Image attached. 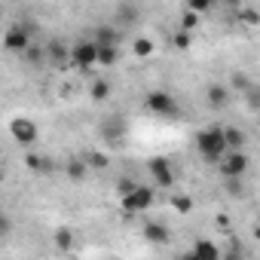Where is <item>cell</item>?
Segmentation results:
<instances>
[{
    "mask_svg": "<svg viewBox=\"0 0 260 260\" xmlns=\"http://www.w3.org/2000/svg\"><path fill=\"white\" fill-rule=\"evenodd\" d=\"M190 251H193L199 260H220V248H217L211 239H196Z\"/></svg>",
    "mask_w": 260,
    "mask_h": 260,
    "instance_id": "11",
    "label": "cell"
},
{
    "mask_svg": "<svg viewBox=\"0 0 260 260\" xmlns=\"http://www.w3.org/2000/svg\"><path fill=\"white\" fill-rule=\"evenodd\" d=\"M64 172H68V178H71V181H83V178L89 175V162H83V159H68Z\"/></svg>",
    "mask_w": 260,
    "mask_h": 260,
    "instance_id": "15",
    "label": "cell"
},
{
    "mask_svg": "<svg viewBox=\"0 0 260 260\" xmlns=\"http://www.w3.org/2000/svg\"><path fill=\"white\" fill-rule=\"evenodd\" d=\"M205 98H208V107L220 110V107H226V104H230V89H226V86H220V83H211V86H208V92H205Z\"/></svg>",
    "mask_w": 260,
    "mask_h": 260,
    "instance_id": "10",
    "label": "cell"
},
{
    "mask_svg": "<svg viewBox=\"0 0 260 260\" xmlns=\"http://www.w3.org/2000/svg\"><path fill=\"white\" fill-rule=\"evenodd\" d=\"M178 260H199V257H196V254H193V251H187V254H181V257H178Z\"/></svg>",
    "mask_w": 260,
    "mask_h": 260,
    "instance_id": "31",
    "label": "cell"
},
{
    "mask_svg": "<svg viewBox=\"0 0 260 260\" xmlns=\"http://www.w3.org/2000/svg\"><path fill=\"white\" fill-rule=\"evenodd\" d=\"M196 25H199V16H193V13H187V10H184L178 31H184V34H193V31H196Z\"/></svg>",
    "mask_w": 260,
    "mask_h": 260,
    "instance_id": "20",
    "label": "cell"
},
{
    "mask_svg": "<svg viewBox=\"0 0 260 260\" xmlns=\"http://www.w3.org/2000/svg\"><path fill=\"white\" fill-rule=\"evenodd\" d=\"M25 58H28V61H40V58H43V52H40V46H31V49L25 52Z\"/></svg>",
    "mask_w": 260,
    "mask_h": 260,
    "instance_id": "29",
    "label": "cell"
},
{
    "mask_svg": "<svg viewBox=\"0 0 260 260\" xmlns=\"http://www.w3.org/2000/svg\"><path fill=\"white\" fill-rule=\"evenodd\" d=\"M248 166H251L248 153H226V156L220 159V175H223L226 181H239V178H245Z\"/></svg>",
    "mask_w": 260,
    "mask_h": 260,
    "instance_id": "6",
    "label": "cell"
},
{
    "mask_svg": "<svg viewBox=\"0 0 260 260\" xmlns=\"http://www.w3.org/2000/svg\"><path fill=\"white\" fill-rule=\"evenodd\" d=\"M172 208H175L178 214H190V211L196 208V202H193V196H187V193H178V196H172Z\"/></svg>",
    "mask_w": 260,
    "mask_h": 260,
    "instance_id": "19",
    "label": "cell"
},
{
    "mask_svg": "<svg viewBox=\"0 0 260 260\" xmlns=\"http://www.w3.org/2000/svg\"><path fill=\"white\" fill-rule=\"evenodd\" d=\"M190 43H193V34L178 31V34L172 37V46H175V49H181V52H184V49H190Z\"/></svg>",
    "mask_w": 260,
    "mask_h": 260,
    "instance_id": "26",
    "label": "cell"
},
{
    "mask_svg": "<svg viewBox=\"0 0 260 260\" xmlns=\"http://www.w3.org/2000/svg\"><path fill=\"white\" fill-rule=\"evenodd\" d=\"M116 40H119V37H116V31H113L110 25H98V28H95V37H92L95 46H116Z\"/></svg>",
    "mask_w": 260,
    "mask_h": 260,
    "instance_id": "14",
    "label": "cell"
},
{
    "mask_svg": "<svg viewBox=\"0 0 260 260\" xmlns=\"http://www.w3.org/2000/svg\"><path fill=\"white\" fill-rule=\"evenodd\" d=\"M141 233H144V239H147V245H156V248H159V245H169V239H172V233H169V226H162L159 220H147Z\"/></svg>",
    "mask_w": 260,
    "mask_h": 260,
    "instance_id": "9",
    "label": "cell"
},
{
    "mask_svg": "<svg viewBox=\"0 0 260 260\" xmlns=\"http://www.w3.org/2000/svg\"><path fill=\"white\" fill-rule=\"evenodd\" d=\"M233 83H236V89H245V92L251 89V83H248V77H242V74H236V77H233Z\"/></svg>",
    "mask_w": 260,
    "mask_h": 260,
    "instance_id": "30",
    "label": "cell"
},
{
    "mask_svg": "<svg viewBox=\"0 0 260 260\" xmlns=\"http://www.w3.org/2000/svg\"><path fill=\"white\" fill-rule=\"evenodd\" d=\"M116 19H119L122 25L138 22V7H135V4H119V7H116Z\"/></svg>",
    "mask_w": 260,
    "mask_h": 260,
    "instance_id": "17",
    "label": "cell"
},
{
    "mask_svg": "<svg viewBox=\"0 0 260 260\" xmlns=\"http://www.w3.org/2000/svg\"><path fill=\"white\" fill-rule=\"evenodd\" d=\"M25 166H28L31 172H37V175H46V172H52V159H40L37 153H28V156H25Z\"/></svg>",
    "mask_w": 260,
    "mask_h": 260,
    "instance_id": "16",
    "label": "cell"
},
{
    "mask_svg": "<svg viewBox=\"0 0 260 260\" xmlns=\"http://www.w3.org/2000/svg\"><path fill=\"white\" fill-rule=\"evenodd\" d=\"M46 49H49V55H52V58H64V55L71 58V52H68L61 43H52V46H46Z\"/></svg>",
    "mask_w": 260,
    "mask_h": 260,
    "instance_id": "28",
    "label": "cell"
},
{
    "mask_svg": "<svg viewBox=\"0 0 260 260\" xmlns=\"http://www.w3.org/2000/svg\"><path fill=\"white\" fill-rule=\"evenodd\" d=\"M10 135L22 144V147H34L37 144V138H40V132H37V122H31V119H13L10 122Z\"/></svg>",
    "mask_w": 260,
    "mask_h": 260,
    "instance_id": "7",
    "label": "cell"
},
{
    "mask_svg": "<svg viewBox=\"0 0 260 260\" xmlns=\"http://www.w3.org/2000/svg\"><path fill=\"white\" fill-rule=\"evenodd\" d=\"M116 190H119V199H122V196H132V193L138 190V184H135V181H128V178H122V181L116 184Z\"/></svg>",
    "mask_w": 260,
    "mask_h": 260,
    "instance_id": "27",
    "label": "cell"
},
{
    "mask_svg": "<svg viewBox=\"0 0 260 260\" xmlns=\"http://www.w3.org/2000/svg\"><path fill=\"white\" fill-rule=\"evenodd\" d=\"M71 64H74V68H80V71L95 68V64H98V46H95L92 40L77 43V46L71 49Z\"/></svg>",
    "mask_w": 260,
    "mask_h": 260,
    "instance_id": "5",
    "label": "cell"
},
{
    "mask_svg": "<svg viewBox=\"0 0 260 260\" xmlns=\"http://www.w3.org/2000/svg\"><path fill=\"white\" fill-rule=\"evenodd\" d=\"M147 172L153 175V181H156L162 190H172V184H175V166H172V159L153 156V159H147Z\"/></svg>",
    "mask_w": 260,
    "mask_h": 260,
    "instance_id": "4",
    "label": "cell"
},
{
    "mask_svg": "<svg viewBox=\"0 0 260 260\" xmlns=\"http://www.w3.org/2000/svg\"><path fill=\"white\" fill-rule=\"evenodd\" d=\"M239 19H242L245 25H260V13L251 10V7H242V10H239Z\"/></svg>",
    "mask_w": 260,
    "mask_h": 260,
    "instance_id": "25",
    "label": "cell"
},
{
    "mask_svg": "<svg viewBox=\"0 0 260 260\" xmlns=\"http://www.w3.org/2000/svg\"><path fill=\"white\" fill-rule=\"evenodd\" d=\"M226 147H230V153H245L248 135L242 132V128H226Z\"/></svg>",
    "mask_w": 260,
    "mask_h": 260,
    "instance_id": "13",
    "label": "cell"
},
{
    "mask_svg": "<svg viewBox=\"0 0 260 260\" xmlns=\"http://www.w3.org/2000/svg\"><path fill=\"white\" fill-rule=\"evenodd\" d=\"M144 107H147L150 113H156V116H181L178 101H175L169 92H159V89L144 95Z\"/></svg>",
    "mask_w": 260,
    "mask_h": 260,
    "instance_id": "2",
    "label": "cell"
},
{
    "mask_svg": "<svg viewBox=\"0 0 260 260\" xmlns=\"http://www.w3.org/2000/svg\"><path fill=\"white\" fill-rule=\"evenodd\" d=\"M92 98H95V101L110 98V83H107V80H95V83H92Z\"/></svg>",
    "mask_w": 260,
    "mask_h": 260,
    "instance_id": "22",
    "label": "cell"
},
{
    "mask_svg": "<svg viewBox=\"0 0 260 260\" xmlns=\"http://www.w3.org/2000/svg\"><path fill=\"white\" fill-rule=\"evenodd\" d=\"M196 150H199L208 162H220V159L230 153V147H226V128L211 125V128L196 132Z\"/></svg>",
    "mask_w": 260,
    "mask_h": 260,
    "instance_id": "1",
    "label": "cell"
},
{
    "mask_svg": "<svg viewBox=\"0 0 260 260\" xmlns=\"http://www.w3.org/2000/svg\"><path fill=\"white\" fill-rule=\"evenodd\" d=\"M184 10L193 13V16H202V13L211 10V0H187V7H184Z\"/></svg>",
    "mask_w": 260,
    "mask_h": 260,
    "instance_id": "23",
    "label": "cell"
},
{
    "mask_svg": "<svg viewBox=\"0 0 260 260\" xmlns=\"http://www.w3.org/2000/svg\"><path fill=\"white\" fill-rule=\"evenodd\" d=\"M254 239H257V242H260V220H257V223H254Z\"/></svg>",
    "mask_w": 260,
    "mask_h": 260,
    "instance_id": "32",
    "label": "cell"
},
{
    "mask_svg": "<svg viewBox=\"0 0 260 260\" xmlns=\"http://www.w3.org/2000/svg\"><path fill=\"white\" fill-rule=\"evenodd\" d=\"M119 58L116 46H98V68H113Z\"/></svg>",
    "mask_w": 260,
    "mask_h": 260,
    "instance_id": "18",
    "label": "cell"
},
{
    "mask_svg": "<svg viewBox=\"0 0 260 260\" xmlns=\"http://www.w3.org/2000/svg\"><path fill=\"white\" fill-rule=\"evenodd\" d=\"M52 245L58 248V251H74V245H77V236H74V230L71 226H58L55 233H52Z\"/></svg>",
    "mask_w": 260,
    "mask_h": 260,
    "instance_id": "12",
    "label": "cell"
},
{
    "mask_svg": "<svg viewBox=\"0 0 260 260\" xmlns=\"http://www.w3.org/2000/svg\"><path fill=\"white\" fill-rule=\"evenodd\" d=\"M34 43H31V31L25 28V25H13V28H7V34H4V49L7 52H28Z\"/></svg>",
    "mask_w": 260,
    "mask_h": 260,
    "instance_id": "3",
    "label": "cell"
},
{
    "mask_svg": "<svg viewBox=\"0 0 260 260\" xmlns=\"http://www.w3.org/2000/svg\"><path fill=\"white\" fill-rule=\"evenodd\" d=\"M89 166H92V169H107V166H110V156L101 153V150H92V153H89Z\"/></svg>",
    "mask_w": 260,
    "mask_h": 260,
    "instance_id": "24",
    "label": "cell"
},
{
    "mask_svg": "<svg viewBox=\"0 0 260 260\" xmlns=\"http://www.w3.org/2000/svg\"><path fill=\"white\" fill-rule=\"evenodd\" d=\"M135 55H138V58L153 55V40H150V37H138V40H135Z\"/></svg>",
    "mask_w": 260,
    "mask_h": 260,
    "instance_id": "21",
    "label": "cell"
},
{
    "mask_svg": "<svg viewBox=\"0 0 260 260\" xmlns=\"http://www.w3.org/2000/svg\"><path fill=\"white\" fill-rule=\"evenodd\" d=\"M150 205H153V190H150V187H138L132 196H122V211H125V214L147 211Z\"/></svg>",
    "mask_w": 260,
    "mask_h": 260,
    "instance_id": "8",
    "label": "cell"
}]
</instances>
